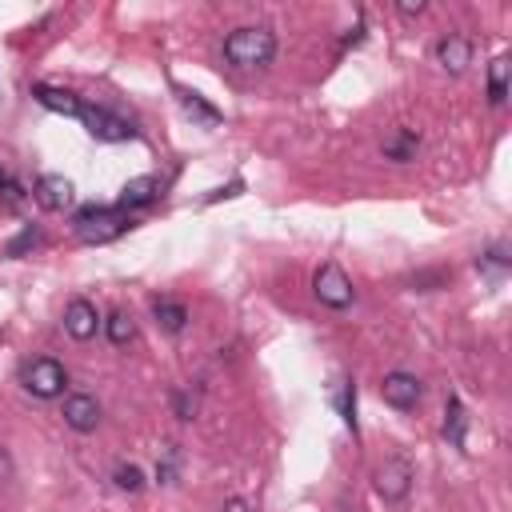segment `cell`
I'll return each mask as SVG.
<instances>
[{
	"instance_id": "1",
	"label": "cell",
	"mask_w": 512,
	"mask_h": 512,
	"mask_svg": "<svg viewBox=\"0 0 512 512\" xmlns=\"http://www.w3.org/2000/svg\"><path fill=\"white\" fill-rule=\"evenodd\" d=\"M272 56H276V32L268 24H244L224 40V60L232 68L256 72V68H268Z\"/></svg>"
},
{
	"instance_id": "2",
	"label": "cell",
	"mask_w": 512,
	"mask_h": 512,
	"mask_svg": "<svg viewBox=\"0 0 512 512\" xmlns=\"http://www.w3.org/2000/svg\"><path fill=\"white\" fill-rule=\"evenodd\" d=\"M128 228H132V216L120 212L116 204H112V208H108V204H84V208H76V216H72V232H76L84 244H108V240L124 236Z\"/></svg>"
},
{
	"instance_id": "3",
	"label": "cell",
	"mask_w": 512,
	"mask_h": 512,
	"mask_svg": "<svg viewBox=\"0 0 512 512\" xmlns=\"http://www.w3.org/2000/svg\"><path fill=\"white\" fill-rule=\"evenodd\" d=\"M20 384H24V392H32L36 400H56V396H64V388H68V372H64L60 360L36 356V360H28V364L20 368Z\"/></svg>"
},
{
	"instance_id": "4",
	"label": "cell",
	"mask_w": 512,
	"mask_h": 512,
	"mask_svg": "<svg viewBox=\"0 0 512 512\" xmlns=\"http://www.w3.org/2000/svg\"><path fill=\"white\" fill-rule=\"evenodd\" d=\"M312 292H316V300H320L324 308H332V312H344V308L356 300L352 276H348L340 264H332V260L316 268V276H312Z\"/></svg>"
},
{
	"instance_id": "5",
	"label": "cell",
	"mask_w": 512,
	"mask_h": 512,
	"mask_svg": "<svg viewBox=\"0 0 512 512\" xmlns=\"http://www.w3.org/2000/svg\"><path fill=\"white\" fill-rule=\"evenodd\" d=\"M76 120L88 128V136H92V140H104V144H120V140H132V136H136L132 120H124L120 112L100 108V104H84Z\"/></svg>"
},
{
	"instance_id": "6",
	"label": "cell",
	"mask_w": 512,
	"mask_h": 512,
	"mask_svg": "<svg viewBox=\"0 0 512 512\" xmlns=\"http://www.w3.org/2000/svg\"><path fill=\"white\" fill-rule=\"evenodd\" d=\"M412 464L404 460V456H388L380 468H376V476H372V484H376V492H380V500H388V504H400L408 492H412Z\"/></svg>"
},
{
	"instance_id": "7",
	"label": "cell",
	"mask_w": 512,
	"mask_h": 512,
	"mask_svg": "<svg viewBox=\"0 0 512 512\" xmlns=\"http://www.w3.org/2000/svg\"><path fill=\"white\" fill-rule=\"evenodd\" d=\"M420 396H424V384L412 372H404V368H396V372H388L380 380V400L388 408H396V412H412L420 404Z\"/></svg>"
},
{
	"instance_id": "8",
	"label": "cell",
	"mask_w": 512,
	"mask_h": 512,
	"mask_svg": "<svg viewBox=\"0 0 512 512\" xmlns=\"http://www.w3.org/2000/svg\"><path fill=\"white\" fill-rule=\"evenodd\" d=\"M60 416H64V424H68L72 432H96L104 408H100V400H96L92 392H68Z\"/></svg>"
},
{
	"instance_id": "9",
	"label": "cell",
	"mask_w": 512,
	"mask_h": 512,
	"mask_svg": "<svg viewBox=\"0 0 512 512\" xmlns=\"http://www.w3.org/2000/svg\"><path fill=\"white\" fill-rule=\"evenodd\" d=\"M472 52H476V44H472L468 36H460V32L440 36V40H436V48H432L436 64H440L444 72H452V76H460V72L472 64Z\"/></svg>"
},
{
	"instance_id": "10",
	"label": "cell",
	"mask_w": 512,
	"mask_h": 512,
	"mask_svg": "<svg viewBox=\"0 0 512 512\" xmlns=\"http://www.w3.org/2000/svg\"><path fill=\"white\" fill-rule=\"evenodd\" d=\"M36 204L40 208H48V212H64V208H72V200H76V188H72V180L68 176H56V172H44L40 180H36Z\"/></svg>"
},
{
	"instance_id": "11",
	"label": "cell",
	"mask_w": 512,
	"mask_h": 512,
	"mask_svg": "<svg viewBox=\"0 0 512 512\" xmlns=\"http://www.w3.org/2000/svg\"><path fill=\"white\" fill-rule=\"evenodd\" d=\"M160 192H164V180H160V176H132V180L120 188L116 208H120V212L148 208V204H156V200H160Z\"/></svg>"
},
{
	"instance_id": "12",
	"label": "cell",
	"mask_w": 512,
	"mask_h": 512,
	"mask_svg": "<svg viewBox=\"0 0 512 512\" xmlns=\"http://www.w3.org/2000/svg\"><path fill=\"white\" fill-rule=\"evenodd\" d=\"M100 324H104V320H100V312H96L92 300H84V296L68 300V308H64V332H68L72 340H92Z\"/></svg>"
},
{
	"instance_id": "13",
	"label": "cell",
	"mask_w": 512,
	"mask_h": 512,
	"mask_svg": "<svg viewBox=\"0 0 512 512\" xmlns=\"http://www.w3.org/2000/svg\"><path fill=\"white\" fill-rule=\"evenodd\" d=\"M32 96H36V104H40V108L60 112V116H80V108H84V100H80L76 92L56 88V84H36V88H32Z\"/></svg>"
},
{
	"instance_id": "14",
	"label": "cell",
	"mask_w": 512,
	"mask_h": 512,
	"mask_svg": "<svg viewBox=\"0 0 512 512\" xmlns=\"http://www.w3.org/2000/svg\"><path fill=\"white\" fill-rule=\"evenodd\" d=\"M172 92H176V104L184 108V116H192L196 124H204V128H212V124H220V108H212L200 92H192V88H180V84H172Z\"/></svg>"
},
{
	"instance_id": "15",
	"label": "cell",
	"mask_w": 512,
	"mask_h": 512,
	"mask_svg": "<svg viewBox=\"0 0 512 512\" xmlns=\"http://www.w3.org/2000/svg\"><path fill=\"white\" fill-rule=\"evenodd\" d=\"M444 440L452 444V448H464V440H468V412H464V404H460V396H448V404H444Z\"/></svg>"
},
{
	"instance_id": "16",
	"label": "cell",
	"mask_w": 512,
	"mask_h": 512,
	"mask_svg": "<svg viewBox=\"0 0 512 512\" xmlns=\"http://www.w3.org/2000/svg\"><path fill=\"white\" fill-rule=\"evenodd\" d=\"M416 148H420V136L412 132V128H396L384 144H380V152H384V160H396V164H404V160H416Z\"/></svg>"
},
{
	"instance_id": "17",
	"label": "cell",
	"mask_w": 512,
	"mask_h": 512,
	"mask_svg": "<svg viewBox=\"0 0 512 512\" xmlns=\"http://www.w3.org/2000/svg\"><path fill=\"white\" fill-rule=\"evenodd\" d=\"M508 268H512V256H508L504 244H492V248H484V252L476 256V272L488 276V280H504Z\"/></svg>"
},
{
	"instance_id": "18",
	"label": "cell",
	"mask_w": 512,
	"mask_h": 512,
	"mask_svg": "<svg viewBox=\"0 0 512 512\" xmlns=\"http://www.w3.org/2000/svg\"><path fill=\"white\" fill-rule=\"evenodd\" d=\"M152 316H156V324H160L168 336L184 332V324H188V308H184L180 300H156V304H152Z\"/></svg>"
},
{
	"instance_id": "19",
	"label": "cell",
	"mask_w": 512,
	"mask_h": 512,
	"mask_svg": "<svg viewBox=\"0 0 512 512\" xmlns=\"http://www.w3.org/2000/svg\"><path fill=\"white\" fill-rule=\"evenodd\" d=\"M104 332H108V340H112L116 348L132 344V340H136V320H132V312H128V308H116V312L104 320Z\"/></svg>"
},
{
	"instance_id": "20",
	"label": "cell",
	"mask_w": 512,
	"mask_h": 512,
	"mask_svg": "<svg viewBox=\"0 0 512 512\" xmlns=\"http://www.w3.org/2000/svg\"><path fill=\"white\" fill-rule=\"evenodd\" d=\"M332 404H336L340 420L356 432V384H352V380H336V384H332Z\"/></svg>"
},
{
	"instance_id": "21",
	"label": "cell",
	"mask_w": 512,
	"mask_h": 512,
	"mask_svg": "<svg viewBox=\"0 0 512 512\" xmlns=\"http://www.w3.org/2000/svg\"><path fill=\"white\" fill-rule=\"evenodd\" d=\"M488 100L492 104H504L508 100V60L504 56H496L488 64Z\"/></svg>"
},
{
	"instance_id": "22",
	"label": "cell",
	"mask_w": 512,
	"mask_h": 512,
	"mask_svg": "<svg viewBox=\"0 0 512 512\" xmlns=\"http://www.w3.org/2000/svg\"><path fill=\"white\" fill-rule=\"evenodd\" d=\"M176 476H180V444H164L156 456V480L168 488V484H176Z\"/></svg>"
},
{
	"instance_id": "23",
	"label": "cell",
	"mask_w": 512,
	"mask_h": 512,
	"mask_svg": "<svg viewBox=\"0 0 512 512\" xmlns=\"http://www.w3.org/2000/svg\"><path fill=\"white\" fill-rule=\"evenodd\" d=\"M112 484H116L120 492L136 496V492L144 488V472H140V464H132V460H120V464L112 468Z\"/></svg>"
},
{
	"instance_id": "24",
	"label": "cell",
	"mask_w": 512,
	"mask_h": 512,
	"mask_svg": "<svg viewBox=\"0 0 512 512\" xmlns=\"http://www.w3.org/2000/svg\"><path fill=\"white\" fill-rule=\"evenodd\" d=\"M172 404H176V416L188 424V420H196V412H200V392H192V388H180Z\"/></svg>"
},
{
	"instance_id": "25",
	"label": "cell",
	"mask_w": 512,
	"mask_h": 512,
	"mask_svg": "<svg viewBox=\"0 0 512 512\" xmlns=\"http://www.w3.org/2000/svg\"><path fill=\"white\" fill-rule=\"evenodd\" d=\"M24 200H28L24 184H20V180H8V176H4V184H0V204H4V208H20Z\"/></svg>"
},
{
	"instance_id": "26",
	"label": "cell",
	"mask_w": 512,
	"mask_h": 512,
	"mask_svg": "<svg viewBox=\"0 0 512 512\" xmlns=\"http://www.w3.org/2000/svg\"><path fill=\"white\" fill-rule=\"evenodd\" d=\"M36 244H40V228H32V224H28V228L8 244V256L16 260V256H24V252H28V248H36Z\"/></svg>"
},
{
	"instance_id": "27",
	"label": "cell",
	"mask_w": 512,
	"mask_h": 512,
	"mask_svg": "<svg viewBox=\"0 0 512 512\" xmlns=\"http://www.w3.org/2000/svg\"><path fill=\"white\" fill-rule=\"evenodd\" d=\"M224 512H252V504H248L244 496H228V500H224Z\"/></svg>"
},
{
	"instance_id": "28",
	"label": "cell",
	"mask_w": 512,
	"mask_h": 512,
	"mask_svg": "<svg viewBox=\"0 0 512 512\" xmlns=\"http://www.w3.org/2000/svg\"><path fill=\"white\" fill-rule=\"evenodd\" d=\"M396 12H400V16H420L424 4H420V0H416V4H396Z\"/></svg>"
},
{
	"instance_id": "29",
	"label": "cell",
	"mask_w": 512,
	"mask_h": 512,
	"mask_svg": "<svg viewBox=\"0 0 512 512\" xmlns=\"http://www.w3.org/2000/svg\"><path fill=\"white\" fill-rule=\"evenodd\" d=\"M0 184H4V168H0Z\"/></svg>"
},
{
	"instance_id": "30",
	"label": "cell",
	"mask_w": 512,
	"mask_h": 512,
	"mask_svg": "<svg viewBox=\"0 0 512 512\" xmlns=\"http://www.w3.org/2000/svg\"><path fill=\"white\" fill-rule=\"evenodd\" d=\"M0 344H4V332H0Z\"/></svg>"
}]
</instances>
